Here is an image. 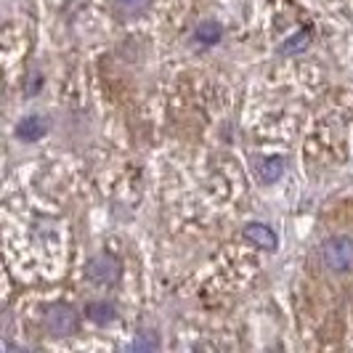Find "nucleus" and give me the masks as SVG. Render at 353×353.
<instances>
[{"label":"nucleus","mask_w":353,"mask_h":353,"mask_svg":"<svg viewBox=\"0 0 353 353\" xmlns=\"http://www.w3.org/2000/svg\"><path fill=\"white\" fill-rule=\"evenodd\" d=\"M130 348H133V351H157L159 340H157V335H152V332H139L136 343H133Z\"/></svg>","instance_id":"10"},{"label":"nucleus","mask_w":353,"mask_h":353,"mask_svg":"<svg viewBox=\"0 0 353 353\" xmlns=\"http://www.w3.org/2000/svg\"><path fill=\"white\" fill-rule=\"evenodd\" d=\"M85 316H88L90 321H96V324H109L117 314H114V305H112V303L101 301V303H88Z\"/></svg>","instance_id":"7"},{"label":"nucleus","mask_w":353,"mask_h":353,"mask_svg":"<svg viewBox=\"0 0 353 353\" xmlns=\"http://www.w3.org/2000/svg\"><path fill=\"white\" fill-rule=\"evenodd\" d=\"M324 263L335 274H351L353 271V239L348 236H332L324 242Z\"/></svg>","instance_id":"1"},{"label":"nucleus","mask_w":353,"mask_h":353,"mask_svg":"<svg viewBox=\"0 0 353 353\" xmlns=\"http://www.w3.org/2000/svg\"><path fill=\"white\" fill-rule=\"evenodd\" d=\"M284 173V159L282 157H268L261 162V168H258V176L263 183H274L276 178Z\"/></svg>","instance_id":"8"},{"label":"nucleus","mask_w":353,"mask_h":353,"mask_svg":"<svg viewBox=\"0 0 353 353\" xmlns=\"http://www.w3.org/2000/svg\"><path fill=\"white\" fill-rule=\"evenodd\" d=\"M43 327H46L53 337H64V335L77 332L80 319H77V314L72 311L70 305L59 303V305H51V308L46 311V316H43Z\"/></svg>","instance_id":"2"},{"label":"nucleus","mask_w":353,"mask_h":353,"mask_svg":"<svg viewBox=\"0 0 353 353\" xmlns=\"http://www.w3.org/2000/svg\"><path fill=\"white\" fill-rule=\"evenodd\" d=\"M149 3H152V0H112V8H114L117 17L133 19L149 11Z\"/></svg>","instance_id":"6"},{"label":"nucleus","mask_w":353,"mask_h":353,"mask_svg":"<svg viewBox=\"0 0 353 353\" xmlns=\"http://www.w3.org/2000/svg\"><path fill=\"white\" fill-rule=\"evenodd\" d=\"M46 130H48L46 117L32 114V117H27V120H21V123H19L17 136L21 139V141H37V139H43V136H46Z\"/></svg>","instance_id":"4"},{"label":"nucleus","mask_w":353,"mask_h":353,"mask_svg":"<svg viewBox=\"0 0 353 353\" xmlns=\"http://www.w3.org/2000/svg\"><path fill=\"white\" fill-rule=\"evenodd\" d=\"M196 40H199V43H218V40H221V24H215V21H202V24L196 27Z\"/></svg>","instance_id":"9"},{"label":"nucleus","mask_w":353,"mask_h":353,"mask_svg":"<svg viewBox=\"0 0 353 353\" xmlns=\"http://www.w3.org/2000/svg\"><path fill=\"white\" fill-rule=\"evenodd\" d=\"M85 274H88L90 282H96V284H114L123 276V263H120L114 255L101 252V255H96V258L88 261Z\"/></svg>","instance_id":"3"},{"label":"nucleus","mask_w":353,"mask_h":353,"mask_svg":"<svg viewBox=\"0 0 353 353\" xmlns=\"http://www.w3.org/2000/svg\"><path fill=\"white\" fill-rule=\"evenodd\" d=\"M245 239L252 242L255 248H263V250H276V234L263 226V223H250L245 229Z\"/></svg>","instance_id":"5"},{"label":"nucleus","mask_w":353,"mask_h":353,"mask_svg":"<svg viewBox=\"0 0 353 353\" xmlns=\"http://www.w3.org/2000/svg\"><path fill=\"white\" fill-rule=\"evenodd\" d=\"M308 43H311V35H308V30H303V32H301V37H292V40H290V43H284V46H282V48H279V51H282V53L303 51V48H305V46H308Z\"/></svg>","instance_id":"11"}]
</instances>
